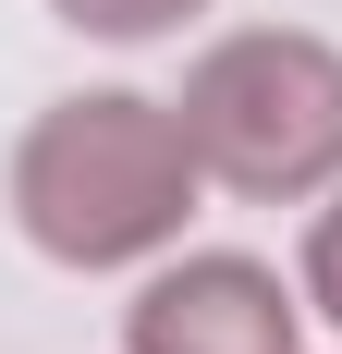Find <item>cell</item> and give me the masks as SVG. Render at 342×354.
<instances>
[{"label":"cell","instance_id":"1","mask_svg":"<svg viewBox=\"0 0 342 354\" xmlns=\"http://www.w3.org/2000/svg\"><path fill=\"white\" fill-rule=\"evenodd\" d=\"M196 171L208 159L183 135V110H159V98H62L12 147V220L62 269H123V257L183 232Z\"/></svg>","mask_w":342,"mask_h":354},{"label":"cell","instance_id":"2","mask_svg":"<svg viewBox=\"0 0 342 354\" xmlns=\"http://www.w3.org/2000/svg\"><path fill=\"white\" fill-rule=\"evenodd\" d=\"M171 110L233 196H318L342 171V49L330 37H294V25L220 37Z\"/></svg>","mask_w":342,"mask_h":354},{"label":"cell","instance_id":"3","mask_svg":"<svg viewBox=\"0 0 342 354\" xmlns=\"http://www.w3.org/2000/svg\"><path fill=\"white\" fill-rule=\"evenodd\" d=\"M123 342L135 354H294V306L257 257H183L135 293Z\"/></svg>","mask_w":342,"mask_h":354},{"label":"cell","instance_id":"4","mask_svg":"<svg viewBox=\"0 0 342 354\" xmlns=\"http://www.w3.org/2000/svg\"><path fill=\"white\" fill-rule=\"evenodd\" d=\"M62 25H86V37H159V25H183L196 0H49Z\"/></svg>","mask_w":342,"mask_h":354},{"label":"cell","instance_id":"5","mask_svg":"<svg viewBox=\"0 0 342 354\" xmlns=\"http://www.w3.org/2000/svg\"><path fill=\"white\" fill-rule=\"evenodd\" d=\"M306 293H318V306L342 318V208H330V220L306 232Z\"/></svg>","mask_w":342,"mask_h":354}]
</instances>
